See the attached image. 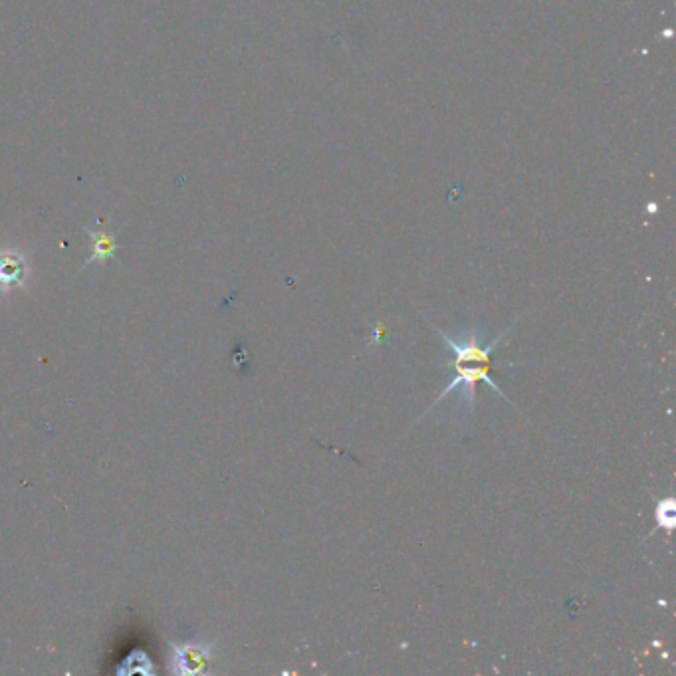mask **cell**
Returning <instances> with one entry per match:
<instances>
[{
  "label": "cell",
  "mask_w": 676,
  "mask_h": 676,
  "mask_svg": "<svg viewBox=\"0 0 676 676\" xmlns=\"http://www.w3.org/2000/svg\"><path fill=\"white\" fill-rule=\"evenodd\" d=\"M84 230L88 232L90 240H92V256L86 260L84 266H90L92 262H106V260H115V252H117V232H104L102 228H90L84 226Z\"/></svg>",
  "instance_id": "4"
},
{
  "label": "cell",
  "mask_w": 676,
  "mask_h": 676,
  "mask_svg": "<svg viewBox=\"0 0 676 676\" xmlns=\"http://www.w3.org/2000/svg\"><path fill=\"white\" fill-rule=\"evenodd\" d=\"M30 262L22 250L0 248V294L10 290H28Z\"/></svg>",
  "instance_id": "3"
},
{
  "label": "cell",
  "mask_w": 676,
  "mask_h": 676,
  "mask_svg": "<svg viewBox=\"0 0 676 676\" xmlns=\"http://www.w3.org/2000/svg\"><path fill=\"white\" fill-rule=\"evenodd\" d=\"M673 528H675V500L667 498L657 504V530L671 532Z\"/></svg>",
  "instance_id": "6"
},
{
  "label": "cell",
  "mask_w": 676,
  "mask_h": 676,
  "mask_svg": "<svg viewBox=\"0 0 676 676\" xmlns=\"http://www.w3.org/2000/svg\"><path fill=\"white\" fill-rule=\"evenodd\" d=\"M119 675H155L151 657L145 651H133L117 671Z\"/></svg>",
  "instance_id": "5"
},
{
  "label": "cell",
  "mask_w": 676,
  "mask_h": 676,
  "mask_svg": "<svg viewBox=\"0 0 676 676\" xmlns=\"http://www.w3.org/2000/svg\"><path fill=\"white\" fill-rule=\"evenodd\" d=\"M171 669L183 676L199 675L207 671V665L215 657V645L209 641H187L173 645Z\"/></svg>",
  "instance_id": "2"
},
{
  "label": "cell",
  "mask_w": 676,
  "mask_h": 676,
  "mask_svg": "<svg viewBox=\"0 0 676 676\" xmlns=\"http://www.w3.org/2000/svg\"><path fill=\"white\" fill-rule=\"evenodd\" d=\"M510 330V328H508ZM506 330V332H508ZM435 332L445 339V347L452 353L449 363L445 365L447 369H452V381L449 387L437 397V401L433 403V407H437L439 401H443L445 397H449L454 389H458V397H456V405L466 413L472 415L474 407H476V393H478V383H486L488 387H492V391L496 395H500L502 399H506L510 403V399L500 391V387L490 379V369H492V351L498 347V343L504 338L498 336L494 341L486 343V336L484 332L472 328L460 336L449 338L445 332H441L439 328H435ZM431 407V409H433Z\"/></svg>",
  "instance_id": "1"
}]
</instances>
